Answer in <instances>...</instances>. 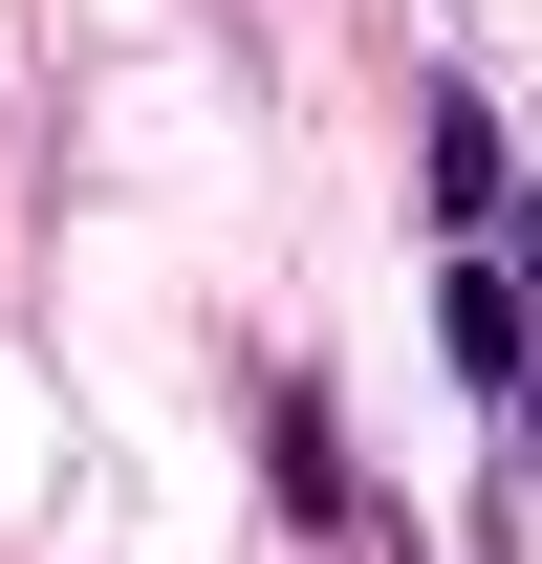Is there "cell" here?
<instances>
[{"mask_svg":"<svg viewBox=\"0 0 542 564\" xmlns=\"http://www.w3.org/2000/svg\"><path fill=\"white\" fill-rule=\"evenodd\" d=\"M434 348H456L477 391H521V348H542V239H456V261H434Z\"/></svg>","mask_w":542,"mask_h":564,"instance_id":"1","label":"cell"},{"mask_svg":"<svg viewBox=\"0 0 542 564\" xmlns=\"http://www.w3.org/2000/svg\"><path fill=\"white\" fill-rule=\"evenodd\" d=\"M521 434H542V348H521Z\"/></svg>","mask_w":542,"mask_h":564,"instance_id":"4","label":"cell"},{"mask_svg":"<svg viewBox=\"0 0 542 564\" xmlns=\"http://www.w3.org/2000/svg\"><path fill=\"white\" fill-rule=\"evenodd\" d=\"M412 152H434V217L456 239H521V174H499V109L477 87H412Z\"/></svg>","mask_w":542,"mask_h":564,"instance_id":"2","label":"cell"},{"mask_svg":"<svg viewBox=\"0 0 542 564\" xmlns=\"http://www.w3.org/2000/svg\"><path fill=\"white\" fill-rule=\"evenodd\" d=\"M261 456H282V499H304L326 543H369V478H347V413H326V391H304V369H282V391H261Z\"/></svg>","mask_w":542,"mask_h":564,"instance_id":"3","label":"cell"}]
</instances>
